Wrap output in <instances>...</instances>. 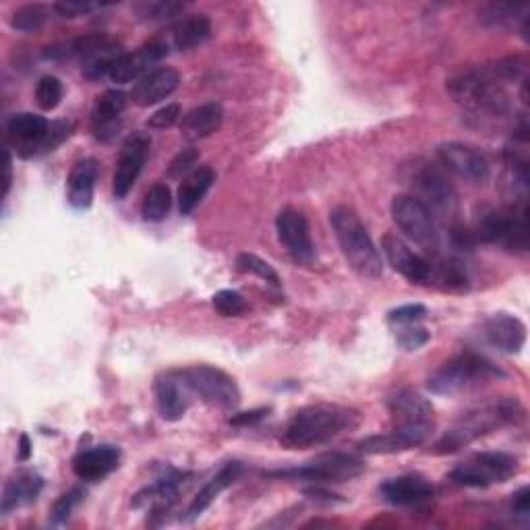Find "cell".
Returning a JSON list of instances; mask_svg holds the SVG:
<instances>
[{
  "mask_svg": "<svg viewBox=\"0 0 530 530\" xmlns=\"http://www.w3.org/2000/svg\"><path fill=\"white\" fill-rule=\"evenodd\" d=\"M361 415L357 410L336 404H311L301 408L284 429L282 444L290 450H307L328 444L338 435L357 429Z\"/></svg>",
  "mask_w": 530,
  "mask_h": 530,
  "instance_id": "cell-1",
  "label": "cell"
},
{
  "mask_svg": "<svg viewBox=\"0 0 530 530\" xmlns=\"http://www.w3.org/2000/svg\"><path fill=\"white\" fill-rule=\"evenodd\" d=\"M522 415L524 410L516 398H502L483 404L475 410H468L466 415H462L452 425V429L433 446V454L444 456L460 452L468 444H473V441L520 421Z\"/></svg>",
  "mask_w": 530,
  "mask_h": 530,
  "instance_id": "cell-2",
  "label": "cell"
},
{
  "mask_svg": "<svg viewBox=\"0 0 530 530\" xmlns=\"http://www.w3.org/2000/svg\"><path fill=\"white\" fill-rule=\"evenodd\" d=\"M330 224L352 270L369 280L384 276V261L355 210L340 205L330 214Z\"/></svg>",
  "mask_w": 530,
  "mask_h": 530,
  "instance_id": "cell-3",
  "label": "cell"
},
{
  "mask_svg": "<svg viewBox=\"0 0 530 530\" xmlns=\"http://www.w3.org/2000/svg\"><path fill=\"white\" fill-rule=\"evenodd\" d=\"M506 373L477 352H460L429 377V390L437 396H460L475 392Z\"/></svg>",
  "mask_w": 530,
  "mask_h": 530,
  "instance_id": "cell-4",
  "label": "cell"
},
{
  "mask_svg": "<svg viewBox=\"0 0 530 530\" xmlns=\"http://www.w3.org/2000/svg\"><path fill=\"white\" fill-rule=\"evenodd\" d=\"M450 96L477 114L489 119H502L510 112V96L504 90V83L493 79L487 67L464 71L448 81Z\"/></svg>",
  "mask_w": 530,
  "mask_h": 530,
  "instance_id": "cell-5",
  "label": "cell"
},
{
  "mask_svg": "<svg viewBox=\"0 0 530 530\" xmlns=\"http://www.w3.org/2000/svg\"><path fill=\"white\" fill-rule=\"evenodd\" d=\"M475 237L489 245H499L512 253L528 251V205L512 203L508 208L493 210L479 222Z\"/></svg>",
  "mask_w": 530,
  "mask_h": 530,
  "instance_id": "cell-6",
  "label": "cell"
},
{
  "mask_svg": "<svg viewBox=\"0 0 530 530\" xmlns=\"http://www.w3.org/2000/svg\"><path fill=\"white\" fill-rule=\"evenodd\" d=\"M392 429L402 433L412 448L423 446L435 429L433 404L412 390H398L388 398Z\"/></svg>",
  "mask_w": 530,
  "mask_h": 530,
  "instance_id": "cell-7",
  "label": "cell"
},
{
  "mask_svg": "<svg viewBox=\"0 0 530 530\" xmlns=\"http://www.w3.org/2000/svg\"><path fill=\"white\" fill-rule=\"evenodd\" d=\"M412 195H415L435 220H454L458 216V193L446 174L431 164L412 170Z\"/></svg>",
  "mask_w": 530,
  "mask_h": 530,
  "instance_id": "cell-8",
  "label": "cell"
},
{
  "mask_svg": "<svg viewBox=\"0 0 530 530\" xmlns=\"http://www.w3.org/2000/svg\"><path fill=\"white\" fill-rule=\"evenodd\" d=\"M518 473V458L504 452H481L460 462L450 481L460 487H489L506 483Z\"/></svg>",
  "mask_w": 530,
  "mask_h": 530,
  "instance_id": "cell-9",
  "label": "cell"
},
{
  "mask_svg": "<svg viewBox=\"0 0 530 530\" xmlns=\"http://www.w3.org/2000/svg\"><path fill=\"white\" fill-rule=\"evenodd\" d=\"M365 470L363 460L350 454H323L299 468L276 470L268 473V477L290 479V481H309V483H344L359 477Z\"/></svg>",
  "mask_w": 530,
  "mask_h": 530,
  "instance_id": "cell-10",
  "label": "cell"
},
{
  "mask_svg": "<svg viewBox=\"0 0 530 530\" xmlns=\"http://www.w3.org/2000/svg\"><path fill=\"white\" fill-rule=\"evenodd\" d=\"M392 218L412 243L431 255L439 253L437 220L415 195H396L392 199Z\"/></svg>",
  "mask_w": 530,
  "mask_h": 530,
  "instance_id": "cell-11",
  "label": "cell"
},
{
  "mask_svg": "<svg viewBox=\"0 0 530 530\" xmlns=\"http://www.w3.org/2000/svg\"><path fill=\"white\" fill-rule=\"evenodd\" d=\"M183 377L193 396H197L201 402L212 408L232 410L241 402L237 381L222 369H216L212 365H195L183 369Z\"/></svg>",
  "mask_w": 530,
  "mask_h": 530,
  "instance_id": "cell-12",
  "label": "cell"
},
{
  "mask_svg": "<svg viewBox=\"0 0 530 530\" xmlns=\"http://www.w3.org/2000/svg\"><path fill=\"white\" fill-rule=\"evenodd\" d=\"M150 147H152L150 135H145L141 131L125 139L121 147L119 164H116L114 179H112V193L116 199H125L129 191L133 189V185L137 183L143 164L147 160V154H150Z\"/></svg>",
  "mask_w": 530,
  "mask_h": 530,
  "instance_id": "cell-13",
  "label": "cell"
},
{
  "mask_svg": "<svg viewBox=\"0 0 530 530\" xmlns=\"http://www.w3.org/2000/svg\"><path fill=\"white\" fill-rule=\"evenodd\" d=\"M437 156L441 166L446 170L454 172L456 176L470 183H485L491 174L487 158L477 150L475 145L460 143V141H450L437 147Z\"/></svg>",
  "mask_w": 530,
  "mask_h": 530,
  "instance_id": "cell-14",
  "label": "cell"
},
{
  "mask_svg": "<svg viewBox=\"0 0 530 530\" xmlns=\"http://www.w3.org/2000/svg\"><path fill=\"white\" fill-rule=\"evenodd\" d=\"M168 54V44L164 40H152L139 46L135 52H125L119 63L114 65L110 79L119 85L139 81L147 73H152L154 67Z\"/></svg>",
  "mask_w": 530,
  "mask_h": 530,
  "instance_id": "cell-15",
  "label": "cell"
},
{
  "mask_svg": "<svg viewBox=\"0 0 530 530\" xmlns=\"http://www.w3.org/2000/svg\"><path fill=\"white\" fill-rule=\"evenodd\" d=\"M50 123L40 114L19 112L13 114L7 123L9 141L15 145V150L21 158H34L42 154V145L46 141Z\"/></svg>",
  "mask_w": 530,
  "mask_h": 530,
  "instance_id": "cell-16",
  "label": "cell"
},
{
  "mask_svg": "<svg viewBox=\"0 0 530 530\" xmlns=\"http://www.w3.org/2000/svg\"><path fill=\"white\" fill-rule=\"evenodd\" d=\"M276 230H278V239L286 247V251L292 255L294 261L299 263H311L315 257V247L309 234V224L307 218L292 210L286 208L278 214L276 218Z\"/></svg>",
  "mask_w": 530,
  "mask_h": 530,
  "instance_id": "cell-17",
  "label": "cell"
},
{
  "mask_svg": "<svg viewBox=\"0 0 530 530\" xmlns=\"http://www.w3.org/2000/svg\"><path fill=\"white\" fill-rule=\"evenodd\" d=\"M125 54V48L121 42H116L104 34H90V42L81 61V73L85 79L100 81L104 77H110L114 65L119 63V58Z\"/></svg>",
  "mask_w": 530,
  "mask_h": 530,
  "instance_id": "cell-18",
  "label": "cell"
},
{
  "mask_svg": "<svg viewBox=\"0 0 530 530\" xmlns=\"http://www.w3.org/2000/svg\"><path fill=\"white\" fill-rule=\"evenodd\" d=\"M381 251H384L388 263L392 268L404 276L412 284H425L429 282L431 276V263L429 259L421 257L419 253L412 251L400 237L388 232L384 239H381Z\"/></svg>",
  "mask_w": 530,
  "mask_h": 530,
  "instance_id": "cell-19",
  "label": "cell"
},
{
  "mask_svg": "<svg viewBox=\"0 0 530 530\" xmlns=\"http://www.w3.org/2000/svg\"><path fill=\"white\" fill-rule=\"evenodd\" d=\"M193 392L189 390L183 371H170L156 379V406L164 421H181L189 410Z\"/></svg>",
  "mask_w": 530,
  "mask_h": 530,
  "instance_id": "cell-20",
  "label": "cell"
},
{
  "mask_svg": "<svg viewBox=\"0 0 530 530\" xmlns=\"http://www.w3.org/2000/svg\"><path fill=\"white\" fill-rule=\"evenodd\" d=\"M483 336L493 348L506 355H518L526 342V326L510 313H495L485 321Z\"/></svg>",
  "mask_w": 530,
  "mask_h": 530,
  "instance_id": "cell-21",
  "label": "cell"
},
{
  "mask_svg": "<svg viewBox=\"0 0 530 530\" xmlns=\"http://www.w3.org/2000/svg\"><path fill=\"white\" fill-rule=\"evenodd\" d=\"M179 83H181V75L176 73L174 69L158 67L133 85L131 100L141 108L154 106V104L170 98L176 92Z\"/></svg>",
  "mask_w": 530,
  "mask_h": 530,
  "instance_id": "cell-22",
  "label": "cell"
},
{
  "mask_svg": "<svg viewBox=\"0 0 530 530\" xmlns=\"http://www.w3.org/2000/svg\"><path fill=\"white\" fill-rule=\"evenodd\" d=\"M121 462V450L114 446H98L92 450H83L73 460V473L77 479L96 483L106 479Z\"/></svg>",
  "mask_w": 530,
  "mask_h": 530,
  "instance_id": "cell-23",
  "label": "cell"
},
{
  "mask_svg": "<svg viewBox=\"0 0 530 530\" xmlns=\"http://www.w3.org/2000/svg\"><path fill=\"white\" fill-rule=\"evenodd\" d=\"M381 497L392 506H415L433 497V485L419 475H404L386 481L379 487Z\"/></svg>",
  "mask_w": 530,
  "mask_h": 530,
  "instance_id": "cell-24",
  "label": "cell"
},
{
  "mask_svg": "<svg viewBox=\"0 0 530 530\" xmlns=\"http://www.w3.org/2000/svg\"><path fill=\"white\" fill-rule=\"evenodd\" d=\"M127 108V94L121 90H108L98 98L94 108L92 127L100 141H110L121 129V116Z\"/></svg>",
  "mask_w": 530,
  "mask_h": 530,
  "instance_id": "cell-25",
  "label": "cell"
},
{
  "mask_svg": "<svg viewBox=\"0 0 530 530\" xmlns=\"http://www.w3.org/2000/svg\"><path fill=\"white\" fill-rule=\"evenodd\" d=\"M96 176H98V164L92 158H83L75 162L69 174V193L67 199L77 210H87L94 201V189H96Z\"/></svg>",
  "mask_w": 530,
  "mask_h": 530,
  "instance_id": "cell-26",
  "label": "cell"
},
{
  "mask_svg": "<svg viewBox=\"0 0 530 530\" xmlns=\"http://www.w3.org/2000/svg\"><path fill=\"white\" fill-rule=\"evenodd\" d=\"M44 487V481L36 473H19L11 477L3 489V506H0V512L3 516H9L11 512L34 504L40 497Z\"/></svg>",
  "mask_w": 530,
  "mask_h": 530,
  "instance_id": "cell-27",
  "label": "cell"
},
{
  "mask_svg": "<svg viewBox=\"0 0 530 530\" xmlns=\"http://www.w3.org/2000/svg\"><path fill=\"white\" fill-rule=\"evenodd\" d=\"M243 475V464L237 462V460H232V462H226L220 470H218V475L205 485L195 497H193V502L189 506V518H197L199 514H203L205 510H208L216 499L218 495L228 489L234 481H237L239 477Z\"/></svg>",
  "mask_w": 530,
  "mask_h": 530,
  "instance_id": "cell-28",
  "label": "cell"
},
{
  "mask_svg": "<svg viewBox=\"0 0 530 530\" xmlns=\"http://www.w3.org/2000/svg\"><path fill=\"white\" fill-rule=\"evenodd\" d=\"M224 119V110L216 102L201 104L187 112L181 121V131L187 139H203L216 133L222 125Z\"/></svg>",
  "mask_w": 530,
  "mask_h": 530,
  "instance_id": "cell-29",
  "label": "cell"
},
{
  "mask_svg": "<svg viewBox=\"0 0 530 530\" xmlns=\"http://www.w3.org/2000/svg\"><path fill=\"white\" fill-rule=\"evenodd\" d=\"M214 181H216V172L210 166H201L187 176L179 187V210L183 216H189L197 208L205 193L212 189Z\"/></svg>",
  "mask_w": 530,
  "mask_h": 530,
  "instance_id": "cell-30",
  "label": "cell"
},
{
  "mask_svg": "<svg viewBox=\"0 0 530 530\" xmlns=\"http://www.w3.org/2000/svg\"><path fill=\"white\" fill-rule=\"evenodd\" d=\"M185 479H187L185 473H179V470H170L166 477L158 479L150 487H145L143 491H139L135 495V499H133V504L137 508L143 506V504H154L160 510L168 508V504L174 502L176 495H179Z\"/></svg>",
  "mask_w": 530,
  "mask_h": 530,
  "instance_id": "cell-31",
  "label": "cell"
},
{
  "mask_svg": "<svg viewBox=\"0 0 530 530\" xmlns=\"http://www.w3.org/2000/svg\"><path fill=\"white\" fill-rule=\"evenodd\" d=\"M212 23L208 15H189L172 29V46L181 52L193 50L210 38Z\"/></svg>",
  "mask_w": 530,
  "mask_h": 530,
  "instance_id": "cell-32",
  "label": "cell"
},
{
  "mask_svg": "<svg viewBox=\"0 0 530 530\" xmlns=\"http://www.w3.org/2000/svg\"><path fill=\"white\" fill-rule=\"evenodd\" d=\"M431 263V276L429 282L435 280L441 288L446 290H464L468 288V276L464 265L458 259H439Z\"/></svg>",
  "mask_w": 530,
  "mask_h": 530,
  "instance_id": "cell-33",
  "label": "cell"
},
{
  "mask_svg": "<svg viewBox=\"0 0 530 530\" xmlns=\"http://www.w3.org/2000/svg\"><path fill=\"white\" fill-rule=\"evenodd\" d=\"M526 5H506V3H493L479 11V19L487 27H512L518 21H524L528 17Z\"/></svg>",
  "mask_w": 530,
  "mask_h": 530,
  "instance_id": "cell-34",
  "label": "cell"
},
{
  "mask_svg": "<svg viewBox=\"0 0 530 530\" xmlns=\"http://www.w3.org/2000/svg\"><path fill=\"white\" fill-rule=\"evenodd\" d=\"M172 208V193L166 185L158 183L143 197L141 214L145 222H162Z\"/></svg>",
  "mask_w": 530,
  "mask_h": 530,
  "instance_id": "cell-35",
  "label": "cell"
},
{
  "mask_svg": "<svg viewBox=\"0 0 530 530\" xmlns=\"http://www.w3.org/2000/svg\"><path fill=\"white\" fill-rule=\"evenodd\" d=\"M48 21V9L44 5H25L13 13L11 25L17 32L23 34H34L40 32V29Z\"/></svg>",
  "mask_w": 530,
  "mask_h": 530,
  "instance_id": "cell-36",
  "label": "cell"
},
{
  "mask_svg": "<svg viewBox=\"0 0 530 530\" xmlns=\"http://www.w3.org/2000/svg\"><path fill=\"white\" fill-rule=\"evenodd\" d=\"M185 11L183 3H174V0H158V3H141L137 13L141 19L152 23H168L179 17Z\"/></svg>",
  "mask_w": 530,
  "mask_h": 530,
  "instance_id": "cell-37",
  "label": "cell"
},
{
  "mask_svg": "<svg viewBox=\"0 0 530 530\" xmlns=\"http://www.w3.org/2000/svg\"><path fill=\"white\" fill-rule=\"evenodd\" d=\"M63 100V83L54 75H46L36 85V102L44 112L54 110Z\"/></svg>",
  "mask_w": 530,
  "mask_h": 530,
  "instance_id": "cell-38",
  "label": "cell"
},
{
  "mask_svg": "<svg viewBox=\"0 0 530 530\" xmlns=\"http://www.w3.org/2000/svg\"><path fill=\"white\" fill-rule=\"evenodd\" d=\"M237 265H239V268H241L243 272L253 274V276L265 280V282L272 284V286H276V288L282 284L278 272L272 268V265H270L268 261H263L261 257L253 255V253H241L239 259H237Z\"/></svg>",
  "mask_w": 530,
  "mask_h": 530,
  "instance_id": "cell-39",
  "label": "cell"
},
{
  "mask_svg": "<svg viewBox=\"0 0 530 530\" xmlns=\"http://www.w3.org/2000/svg\"><path fill=\"white\" fill-rule=\"evenodd\" d=\"M212 305L222 317H237V315L247 311L245 299L234 290H220L218 294H214Z\"/></svg>",
  "mask_w": 530,
  "mask_h": 530,
  "instance_id": "cell-40",
  "label": "cell"
},
{
  "mask_svg": "<svg viewBox=\"0 0 530 530\" xmlns=\"http://www.w3.org/2000/svg\"><path fill=\"white\" fill-rule=\"evenodd\" d=\"M83 491L81 489H71L67 493H63L61 497L56 499L54 502V508H52V522L54 524H63L69 520V516L73 514V510L81 504L83 499Z\"/></svg>",
  "mask_w": 530,
  "mask_h": 530,
  "instance_id": "cell-41",
  "label": "cell"
},
{
  "mask_svg": "<svg viewBox=\"0 0 530 530\" xmlns=\"http://www.w3.org/2000/svg\"><path fill=\"white\" fill-rule=\"evenodd\" d=\"M396 340L404 350H419L429 342V332L425 328L415 326V323H404L396 334Z\"/></svg>",
  "mask_w": 530,
  "mask_h": 530,
  "instance_id": "cell-42",
  "label": "cell"
},
{
  "mask_svg": "<svg viewBox=\"0 0 530 530\" xmlns=\"http://www.w3.org/2000/svg\"><path fill=\"white\" fill-rule=\"evenodd\" d=\"M179 119H181V106L172 102V104L162 106L158 112H154L150 116V121H147V127L164 131V129H170L172 125L179 123Z\"/></svg>",
  "mask_w": 530,
  "mask_h": 530,
  "instance_id": "cell-43",
  "label": "cell"
},
{
  "mask_svg": "<svg viewBox=\"0 0 530 530\" xmlns=\"http://www.w3.org/2000/svg\"><path fill=\"white\" fill-rule=\"evenodd\" d=\"M197 160H199V152L195 150V147H187V150H183L179 156L170 162L168 176L170 179H181L183 174L191 172V168L197 164Z\"/></svg>",
  "mask_w": 530,
  "mask_h": 530,
  "instance_id": "cell-44",
  "label": "cell"
},
{
  "mask_svg": "<svg viewBox=\"0 0 530 530\" xmlns=\"http://www.w3.org/2000/svg\"><path fill=\"white\" fill-rule=\"evenodd\" d=\"M71 131H73V125L67 123V121H56V123H52L50 129H48L46 141L42 145V154L54 152L58 145H61L65 139L71 137Z\"/></svg>",
  "mask_w": 530,
  "mask_h": 530,
  "instance_id": "cell-45",
  "label": "cell"
},
{
  "mask_svg": "<svg viewBox=\"0 0 530 530\" xmlns=\"http://www.w3.org/2000/svg\"><path fill=\"white\" fill-rule=\"evenodd\" d=\"M427 315V309L423 305H404L394 311H390L388 321L398 323V326H404V323H417Z\"/></svg>",
  "mask_w": 530,
  "mask_h": 530,
  "instance_id": "cell-46",
  "label": "cell"
},
{
  "mask_svg": "<svg viewBox=\"0 0 530 530\" xmlns=\"http://www.w3.org/2000/svg\"><path fill=\"white\" fill-rule=\"evenodd\" d=\"M100 7L102 5H98V3H79V0H63V3L54 5V11L61 17L73 19V17H81L85 13H92V11L100 9Z\"/></svg>",
  "mask_w": 530,
  "mask_h": 530,
  "instance_id": "cell-47",
  "label": "cell"
},
{
  "mask_svg": "<svg viewBox=\"0 0 530 530\" xmlns=\"http://www.w3.org/2000/svg\"><path fill=\"white\" fill-rule=\"evenodd\" d=\"M270 408H255V410H249V412H239V415H234L230 419V425L234 427H247V425H253V423H259L261 419L268 417Z\"/></svg>",
  "mask_w": 530,
  "mask_h": 530,
  "instance_id": "cell-48",
  "label": "cell"
},
{
  "mask_svg": "<svg viewBox=\"0 0 530 530\" xmlns=\"http://www.w3.org/2000/svg\"><path fill=\"white\" fill-rule=\"evenodd\" d=\"M512 510L518 516L528 518V514H530V489L528 487H522L520 491H516L512 495Z\"/></svg>",
  "mask_w": 530,
  "mask_h": 530,
  "instance_id": "cell-49",
  "label": "cell"
},
{
  "mask_svg": "<svg viewBox=\"0 0 530 530\" xmlns=\"http://www.w3.org/2000/svg\"><path fill=\"white\" fill-rule=\"evenodd\" d=\"M29 456H32V444H29V437L23 433L19 437V460L25 462L29 460Z\"/></svg>",
  "mask_w": 530,
  "mask_h": 530,
  "instance_id": "cell-50",
  "label": "cell"
},
{
  "mask_svg": "<svg viewBox=\"0 0 530 530\" xmlns=\"http://www.w3.org/2000/svg\"><path fill=\"white\" fill-rule=\"evenodd\" d=\"M11 154L5 152V197L9 195V189H11V181H13V176H11Z\"/></svg>",
  "mask_w": 530,
  "mask_h": 530,
  "instance_id": "cell-51",
  "label": "cell"
}]
</instances>
